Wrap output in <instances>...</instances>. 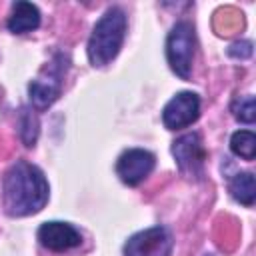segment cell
<instances>
[{"instance_id": "15", "label": "cell", "mask_w": 256, "mask_h": 256, "mask_svg": "<svg viewBox=\"0 0 256 256\" xmlns=\"http://www.w3.org/2000/svg\"><path fill=\"white\" fill-rule=\"evenodd\" d=\"M228 54L232 56V58H250L252 56V42H248V40H242V42H234V44H230V48H228Z\"/></svg>"}, {"instance_id": "12", "label": "cell", "mask_w": 256, "mask_h": 256, "mask_svg": "<svg viewBox=\"0 0 256 256\" xmlns=\"http://www.w3.org/2000/svg\"><path fill=\"white\" fill-rule=\"evenodd\" d=\"M230 150L236 156L244 158V160H254V156H256V136H254V132H250V130L234 132L232 138H230Z\"/></svg>"}, {"instance_id": "14", "label": "cell", "mask_w": 256, "mask_h": 256, "mask_svg": "<svg viewBox=\"0 0 256 256\" xmlns=\"http://www.w3.org/2000/svg\"><path fill=\"white\" fill-rule=\"evenodd\" d=\"M232 114L236 120L244 122V124H252L256 120V104H254V96H238L232 102Z\"/></svg>"}, {"instance_id": "8", "label": "cell", "mask_w": 256, "mask_h": 256, "mask_svg": "<svg viewBox=\"0 0 256 256\" xmlns=\"http://www.w3.org/2000/svg\"><path fill=\"white\" fill-rule=\"evenodd\" d=\"M154 164H156V158L152 152L144 148H130L118 156L116 174L124 184L138 186L150 176V172L154 170Z\"/></svg>"}, {"instance_id": "4", "label": "cell", "mask_w": 256, "mask_h": 256, "mask_svg": "<svg viewBox=\"0 0 256 256\" xmlns=\"http://www.w3.org/2000/svg\"><path fill=\"white\" fill-rule=\"evenodd\" d=\"M64 74H66V58L62 54H58L54 58V62L48 64L40 72V76L28 84V94H30V102L34 108L44 110L52 102H56V98L62 92Z\"/></svg>"}, {"instance_id": "3", "label": "cell", "mask_w": 256, "mask_h": 256, "mask_svg": "<svg viewBox=\"0 0 256 256\" xmlns=\"http://www.w3.org/2000/svg\"><path fill=\"white\" fill-rule=\"evenodd\" d=\"M194 54H196V36L192 24L186 20L176 22L166 38V58L170 68L182 80H188L192 76Z\"/></svg>"}, {"instance_id": "10", "label": "cell", "mask_w": 256, "mask_h": 256, "mask_svg": "<svg viewBox=\"0 0 256 256\" xmlns=\"http://www.w3.org/2000/svg\"><path fill=\"white\" fill-rule=\"evenodd\" d=\"M8 30L14 34H26L40 26V10L32 2H16L6 22Z\"/></svg>"}, {"instance_id": "5", "label": "cell", "mask_w": 256, "mask_h": 256, "mask_svg": "<svg viewBox=\"0 0 256 256\" xmlns=\"http://www.w3.org/2000/svg\"><path fill=\"white\" fill-rule=\"evenodd\" d=\"M174 240L168 228L154 226L142 232H136L124 244V256H170Z\"/></svg>"}, {"instance_id": "11", "label": "cell", "mask_w": 256, "mask_h": 256, "mask_svg": "<svg viewBox=\"0 0 256 256\" xmlns=\"http://www.w3.org/2000/svg\"><path fill=\"white\" fill-rule=\"evenodd\" d=\"M228 190H230L232 198L244 206H252L256 200V182L250 172H238L230 180Z\"/></svg>"}, {"instance_id": "13", "label": "cell", "mask_w": 256, "mask_h": 256, "mask_svg": "<svg viewBox=\"0 0 256 256\" xmlns=\"http://www.w3.org/2000/svg\"><path fill=\"white\" fill-rule=\"evenodd\" d=\"M18 126H20V138H22L24 146H34V142L38 138V118L30 108L20 110Z\"/></svg>"}, {"instance_id": "2", "label": "cell", "mask_w": 256, "mask_h": 256, "mask_svg": "<svg viewBox=\"0 0 256 256\" xmlns=\"http://www.w3.org/2000/svg\"><path fill=\"white\" fill-rule=\"evenodd\" d=\"M126 26V14L120 8H110L104 12V16L94 24L92 34L88 38L86 52L92 66H106L118 56L124 44Z\"/></svg>"}, {"instance_id": "9", "label": "cell", "mask_w": 256, "mask_h": 256, "mask_svg": "<svg viewBox=\"0 0 256 256\" xmlns=\"http://www.w3.org/2000/svg\"><path fill=\"white\" fill-rule=\"evenodd\" d=\"M36 236H38V242L52 252H66V250L80 246V242H82V234L72 224L58 222V220L44 222L38 228Z\"/></svg>"}, {"instance_id": "1", "label": "cell", "mask_w": 256, "mask_h": 256, "mask_svg": "<svg viewBox=\"0 0 256 256\" xmlns=\"http://www.w3.org/2000/svg\"><path fill=\"white\" fill-rule=\"evenodd\" d=\"M48 194L44 172L26 160H16L2 178V204L10 216L22 218L40 212L48 202Z\"/></svg>"}, {"instance_id": "6", "label": "cell", "mask_w": 256, "mask_h": 256, "mask_svg": "<svg viewBox=\"0 0 256 256\" xmlns=\"http://www.w3.org/2000/svg\"><path fill=\"white\" fill-rule=\"evenodd\" d=\"M172 154L178 164V170L186 178H202L204 174V160H206V150L202 144L200 134H184L172 144Z\"/></svg>"}, {"instance_id": "7", "label": "cell", "mask_w": 256, "mask_h": 256, "mask_svg": "<svg viewBox=\"0 0 256 256\" xmlns=\"http://www.w3.org/2000/svg\"><path fill=\"white\" fill-rule=\"evenodd\" d=\"M200 116V98L194 92H178L174 94L164 110H162V122L168 130H180L196 122Z\"/></svg>"}]
</instances>
